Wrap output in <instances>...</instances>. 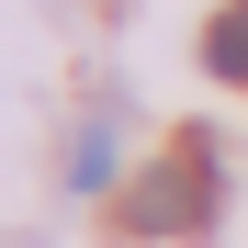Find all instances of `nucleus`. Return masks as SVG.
I'll list each match as a JSON object with an SVG mask.
<instances>
[{
    "instance_id": "nucleus-1",
    "label": "nucleus",
    "mask_w": 248,
    "mask_h": 248,
    "mask_svg": "<svg viewBox=\"0 0 248 248\" xmlns=\"http://www.w3.org/2000/svg\"><path fill=\"white\" fill-rule=\"evenodd\" d=\"M215 203H226V158L192 124L147 181H124V226H136V237H192V226H215Z\"/></svg>"
},
{
    "instance_id": "nucleus-2",
    "label": "nucleus",
    "mask_w": 248,
    "mask_h": 248,
    "mask_svg": "<svg viewBox=\"0 0 248 248\" xmlns=\"http://www.w3.org/2000/svg\"><path fill=\"white\" fill-rule=\"evenodd\" d=\"M203 68H215V79H248V0L203 23Z\"/></svg>"
},
{
    "instance_id": "nucleus-3",
    "label": "nucleus",
    "mask_w": 248,
    "mask_h": 248,
    "mask_svg": "<svg viewBox=\"0 0 248 248\" xmlns=\"http://www.w3.org/2000/svg\"><path fill=\"white\" fill-rule=\"evenodd\" d=\"M113 181V124H91V136H79V192H102Z\"/></svg>"
}]
</instances>
